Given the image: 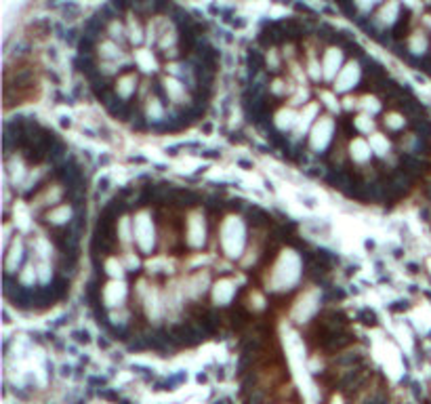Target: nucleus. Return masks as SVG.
I'll list each match as a JSON object with an SVG mask.
<instances>
[{"instance_id": "obj_6", "label": "nucleus", "mask_w": 431, "mask_h": 404, "mask_svg": "<svg viewBox=\"0 0 431 404\" xmlns=\"http://www.w3.org/2000/svg\"><path fill=\"white\" fill-rule=\"evenodd\" d=\"M358 318H360L362 322H364V324H370V326H374V324H376V314H374L372 310H368V307H366V310H362V312L358 314Z\"/></svg>"}, {"instance_id": "obj_19", "label": "nucleus", "mask_w": 431, "mask_h": 404, "mask_svg": "<svg viewBox=\"0 0 431 404\" xmlns=\"http://www.w3.org/2000/svg\"><path fill=\"white\" fill-rule=\"evenodd\" d=\"M408 268H410V272H419V266H417V263H408Z\"/></svg>"}, {"instance_id": "obj_13", "label": "nucleus", "mask_w": 431, "mask_h": 404, "mask_svg": "<svg viewBox=\"0 0 431 404\" xmlns=\"http://www.w3.org/2000/svg\"><path fill=\"white\" fill-rule=\"evenodd\" d=\"M131 162H133V164H145V158H143V156H137V158L133 156V158H131Z\"/></svg>"}, {"instance_id": "obj_3", "label": "nucleus", "mask_w": 431, "mask_h": 404, "mask_svg": "<svg viewBox=\"0 0 431 404\" xmlns=\"http://www.w3.org/2000/svg\"><path fill=\"white\" fill-rule=\"evenodd\" d=\"M70 217H72V210L67 208V206H63V208H59V210H53V213H48L44 219L50 221V223H55V225H63L65 221H70Z\"/></svg>"}, {"instance_id": "obj_11", "label": "nucleus", "mask_w": 431, "mask_h": 404, "mask_svg": "<svg viewBox=\"0 0 431 404\" xmlns=\"http://www.w3.org/2000/svg\"><path fill=\"white\" fill-rule=\"evenodd\" d=\"M97 187H99V192H106V189L110 187V179H108V177H101L99 183H97Z\"/></svg>"}, {"instance_id": "obj_7", "label": "nucleus", "mask_w": 431, "mask_h": 404, "mask_svg": "<svg viewBox=\"0 0 431 404\" xmlns=\"http://www.w3.org/2000/svg\"><path fill=\"white\" fill-rule=\"evenodd\" d=\"M230 141H232V144H242V141H246V137H244L242 131H236V133L230 135Z\"/></svg>"}, {"instance_id": "obj_12", "label": "nucleus", "mask_w": 431, "mask_h": 404, "mask_svg": "<svg viewBox=\"0 0 431 404\" xmlns=\"http://www.w3.org/2000/svg\"><path fill=\"white\" fill-rule=\"evenodd\" d=\"M59 125H61L63 129H70V127H72V120H70V116H61V120H59Z\"/></svg>"}, {"instance_id": "obj_14", "label": "nucleus", "mask_w": 431, "mask_h": 404, "mask_svg": "<svg viewBox=\"0 0 431 404\" xmlns=\"http://www.w3.org/2000/svg\"><path fill=\"white\" fill-rule=\"evenodd\" d=\"M301 200H303L309 208H314V206H316V200H314V198H309V196H305V198H301Z\"/></svg>"}, {"instance_id": "obj_10", "label": "nucleus", "mask_w": 431, "mask_h": 404, "mask_svg": "<svg viewBox=\"0 0 431 404\" xmlns=\"http://www.w3.org/2000/svg\"><path fill=\"white\" fill-rule=\"evenodd\" d=\"M74 337L78 339V341H84V343H89L91 339H89V332L86 330H80V332H74Z\"/></svg>"}, {"instance_id": "obj_5", "label": "nucleus", "mask_w": 431, "mask_h": 404, "mask_svg": "<svg viewBox=\"0 0 431 404\" xmlns=\"http://www.w3.org/2000/svg\"><path fill=\"white\" fill-rule=\"evenodd\" d=\"M151 93L158 97V101H160L162 105H168V97H166V93H164V89H162V82H160V80H154V82H151Z\"/></svg>"}, {"instance_id": "obj_4", "label": "nucleus", "mask_w": 431, "mask_h": 404, "mask_svg": "<svg viewBox=\"0 0 431 404\" xmlns=\"http://www.w3.org/2000/svg\"><path fill=\"white\" fill-rule=\"evenodd\" d=\"M131 129H133V131H139V133L147 129V120H145V114H143V112L133 114V118H131Z\"/></svg>"}, {"instance_id": "obj_2", "label": "nucleus", "mask_w": 431, "mask_h": 404, "mask_svg": "<svg viewBox=\"0 0 431 404\" xmlns=\"http://www.w3.org/2000/svg\"><path fill=\"white\" fill-rule=\"evenodd\" d=\"M50 291H53L55 299H63V297L70 293V280H67L65 276H57L53 280V284H50Z\"/></svg>"}, {"instance_id": "obj_18", "label": "nucleus", "mask_w": 431, "mask_h": 404, "mask_svg": "<svg viewBox=\"0 0 431 404\" xmlns=\"http://www.w3.org/2000/svg\"><path fill=\"white\" fill-rule=\"evenodd\" d=\"M211 129H213L211 122H204V125H202V131H204V133H211Z\"/></svg>"}, {"instance_id": "obj_17", "label": "nucleus", "mask_w": 431, "mask_h": 404, "mask_svg": "<svg viewBox=\"0 0 431 404\" xmlns=\"http://www.w3.org/2000/svg\"><path fill=\"white\" fill-rule=\"evenodd\" d=\"M48 78H50V80H53L55 84H59V76H57L55 72H48Z\"/></svg>"}, {"instance_id": "obj_15", "label": "nucleus", "mask_w": 431, "mask_h": 404, "mask_svg": "<svg viewBox=\"0 0 431 404\" xmlns=\"http://www.w3.org/2000/svg\"><path fill=\"white\" fill-rule=\"evenodd\" d=\"M238 167H242V169H252V162H248V160H238Z\"/></svg>"}, {"instance_id": "obj_9", "label": "nucleus", "mask_w": 431, "mask_h": 404, "mask_svg": "<svg viewBox=\"0 0 431 404\" xmlns=\"http://www.w3.org/2000/svg\"><path fill=\"white\" fill-rule=\"evenodd\" d=\"M200 156H202V158H221V152H219V150H206V152H202Z\"/></svg>"}, {"instance_id": "obj_16", "label": "nucleus", "mask_w": 431, "mask_h": 404, "mask_svg": "<svg viewBox=\"0 0 431 404\" xmlns=\"http://www.w3.org/2000/svg\"><path fill=\"white\" fill-rule=\"evenodd\" d=\"M110 160H112L110 156H101V158H99V164H110Z\"/></svg>"}, {"instance_id": "obj_8", "label": "nucleus", "mask_w": 431, "mask_h": 404, "mask_svg": "<svg viewBox=\"0 0 431 404\" xmlns=\"http://www.w3.org/2000/svg\"><path fill=\"white\" fill-rule=\"evenodd\" d=\"M389 307H391L393 312H400V310H408V301H406V299H404V301L400 299V301H395V303H393V305H389Z\"/></svg>"}, {"instance_id": "obj_1", "label": "nucleus", "mask_w": 431, "mask_h": 404, "mask_svg": "<svg viewBox=\"0 0 431 404\" xmlns=\"http://www.w3.org/2000/svg\"><path fill=\"white\" fill-rule=\"evenodd\" d=\"M267 223H271V217L265 213V210L257 208V206L248 208V225L259 227V225H267Z\"/></svg>"}, {"instance_id": "obj_20", "label": "nucleus", "mask_w": 431, "mask_h": 404, "mask_svg": "<svg viewBox=\"0 0 431 404\" xmlns=\"http://www.w3.org/2000/svg\"><path fill=\"white\" fill-rule=\"evenodd\" d=\"M366 249H374V242L372 240H366Z\"/></svg>"}]
</instances>
